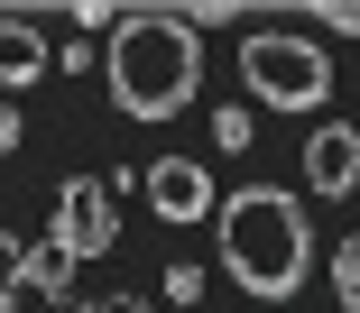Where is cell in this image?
<instances>
[{
	"mask_svg": "<svg viewBox=\"0 0 360 313\" xmlns=\"http://www.w3.org/2000/svg\"><path fill=\"white\" fill-rule=\"evenodd\" d=\"M333 295H342V313H360V230L333 240Z\"/></svg>",
	"mask_w": 360,
	"mask_h": 313,
	"instance_id": "9",
	"label": "cell"
},
{
	"mask_svg": "<svg viewBox=\"0 0 360 313\" xmlns=\"http://www.w3.org/2000/svg\"><path fill=\"white\" fill-rule=\"evenodd\" d=\"M314 19H323V28H342V37H360V0H323Z\"/></svg>",
	"mask_w": 360,
	"mask_h": 313,
	"instance_id": "13",
	"label": "cell"
},
{
	"mask_svg": "<svg viewBox=\"0 0 360 313\" xmlns=\"http://www.w3.org/2000/svg\"><path fill=\"white\" fill-rule=\"evenodd\" d=\"M84 313H139V295H120V304H84Z\"/></svg>",
	"mask_w": 360,
	"mask_h": 313,
	"instance_id": "15",
	"label": "cell"
},
{
	"mask_svg": "<svg viewBox=\"0 0 360 313\" xmlns=\"http://www.w3.org/2000/svg\"><path fill=\"white\" fill-rule=\"evenodd\" d=\"M102 84L129 120H176L203 93V37L176 10H120L102 46Z\"/></svg>",
	"mask_w": 360,
	"mask_h": 313,
	"instance_id": "2",
	"label": "cell"
},
{
	"mask_svg": "<svg viewBox=\"0 0 360 313\" xmlns=\"http://www.w3.org/2000/svg\"><path fill=\"white\" fill-rule=\"evenodd\" d=\"M19 295H46V304H65V295H75V258H65L56 240H37V249L19 258Z\"/></svg>",
	"mask_w": 360,
	"mask_h": 313,
	"instance_id": "8",
	"label": "cell"
},
{
	"mask_svg": "<svg viewBox=\"0 0 360 313\" xmlns=\"http://www.w3.org/2000/svg\"><path fill=\"white\" fill-rule=\"evenodd\" d=\"M305 194H323V203H351L360 194V129L351 120H323L305 138Z\"/></svg>",
	"mask_w": 360,
	"mask_h": 313,
	"instance_id": "6",
	"label": "cell"
},
{
	"mask_svg": "<svg viewBox=\"0 0 360 313\" xmlns=\"http://www.w3.org/2000/svg\"><path fill=\"white\" fill-rule=\"evenodd\" d=\"M46 37H37V19H0V84L10 93H28V84H46Z\"/></svg>",
	"mask_w": 360,
	"mask_h": 313,
	"instance_id": "7",
	"label": "cell"
},
{
	"mask_svg": "<svg viewBox=\"0 0 360 313\" xmlns=\"http://www.w3.org/2000/svg\"><path fill=\"white\" fill-rule=\"evenodd\" d=\"M19 138H28V120H19V111H0V156H10Z\"/></svg>",
	"mask_w": 360,
	"mask_h": 313,
	"instance_id": "14",
	"label": "cell"
},
{
	"mask_svg": "<svg viewBox=\"0 0 360 313\" xmlns=\"http://www.w3.org/2000/svg\"><path fill=\"white\" fill-rule=\"evenodd\" d=\"M19 258H28V240L0 230V313H19Z\"/></svg>",
	"mask_w": 360,
	"mask_h": 313,
	"instance_id": "10",
	"label": "cell"
},
{
	"mask_svg": "<svg viewBox=\"0 0 360 313\" xmlns=\"http://www.w3.org/2000/svg\"><path fill=\"white\" fill-rule=\"evenodd\" d=\"M212 240H222V277L259 304H286L305 277H314V230H305V203L286 185H240L212 212Z\"/></svg>",
	"mask_w": 360,
	"mask_h": 313,
	"instance_id": "1",
	"label": "cell"
},
{
	"mask_svg": "<svg viewBox=\"0 0 360 313\" xmlns=\"http://www.w3.org/2000/svg\"><path fill=\"white\" fill-rule=\"evenodd\" d=\"M167 304H203V267H167Z\"/></svg>",
	"mask_w": 360,
	"mask_h": 313,
	"instance_id": "12",
	"label": "cell"
},
{
	"mask_svg": "<svg viewBox=\"0 0 360 313\" xmlns=\"http://www.w3.org/2000/svg\"><path fill=\"white\" fill-rule=\"evenodd\" d=\"M259 129H250V111H212V147H222V156H240Z\"/></svg>",
	"mask_w": 360,
	"mask_h": 313,
	"instance_id": "11",
	"label": "cell"
},
{
	"mask_svg": "<svg viewBox=\"0 0 360 313\" xmlns=\"http://www.w3.org/2000/svg\"><path fill=\"white\" fill-rule=\"evenodd\" d=\"M46 240L65 249V258H102L111 240H120V212H111V194H102V175H65L56 185V221H46Z\"/></svg>",
	"mask_w": 360,
	"mask_h": 313,
	"instance_id": "4",
	"label": "cell"
},
{
	"mask_svg": "<svg viewBox=\"0 0 360 313\" xmlns=\"http://www.w3.org/2000/svg\"><path fill=\"white\" fill-rule=\"evenodd\" d=\"M139 194H148V212H158V221H176V230H185V221H212V203H222L203 156H158V166L139 175Z\"/></svg>",
	"mask_w": 360,
	"mask_h": 313,
	"instance_id": "5",
	"label": "cell"
},
{
	"mask_svg": "<svg viewBox=\"0 0 360 313\" xmlns=\"http://www.w3.org/2000/svg\"><path fill=\"white\" fill-rule=\"evenodd\" d=\"M240 84L268 102V111H323L333 102V55L305 37V28H250L240 37Z\"/></svg>",
	"mask_w": 360,
	"mask_h": 313,
	"instance_id": "3",
	"label": "cell"
}]
</instances>
